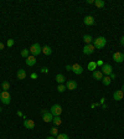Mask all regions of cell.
I'll return each instance as SVG.
<instances>
[{"instance_id": "obj_1", "label": "cell", "mask_w": 124, "mask_h": 139, "mask_svg": "<svg viewBox=\"0 0 124 139\" xmlns=\"http://www.w3.org/2000/svg\"><path fill=\"white\" fill-rule=\"evenodd\" d=\"M105 45H107V40L103 36H99V37H97V39L93 40V46L96 49H103Z\"/></svg>"}, {"instance_id": "obj_2", "label": "cell", "mask_w": 124, "mask_h": 139, "mask_svg": "<svg viewBox=\"0 0 124 139\" xmlns=\"http://www.w3.org/2000/svg\"><path fill=\"white\" fill-rule=\"evenodd\" d=\"M0 101L3 102V104H10L11 102V96L7 91H1L0 93Z\"/></svg>"}, {"instance_id": "obj_3", "label": "cell", "mask_w": 124, "mask_h": 139, "mask_svg": "<svg viewBox=\"0 0 124 139\" xmlns=\"http://www.w3.org/2000/svg\"><path fill=\"white\" fill-rule=\"evenodd\" d=\"M29 50H30L31 55L35 56V57H36L37 55H40V54L42 52V47L40 46V44H32V45H31V47H30Z\"/></svg>"}, {"instance_id": "obj_4", "label": "cell", "mask_w": 124, "mask_h": 139, "mask_svg": "<svg viewBox=\"0 0 124 139\" xmlns=\"http://www.w3.org/2000/svg\"><path fill=\"white\" fill-rule=\"evenodd\" d=\"M50 113L54 116V117H57V116H61L62 113V107L60 104H54L51 108H50Z\"/></svg>"}, {"instance_id": "obj_5", "label": "cell", "mask_w": 124, "mask_h": 139, "mask_svg": "<svg viewBox=\"0 0 124 139\" xmlns=\"http://www.w3.org/2000/svg\"><path fill=\"white\" fill-rule=\"evenodd\" d=\"M94 46H93V44H90V45H84V47H83L82 52L84 55H92L93 52H94Z\"/></svg>"}, {"instance_id": "obj_6", "label": "cell", "mask_w": 124, "mask_h": 139, "mask_svg": "<svg viewBox=\"0 0 124 139\" xmlns=\"http://www.w3.org/2000/svg\"><path fill=\"white\" fill-rule=\"evenodd\" d=\"M112 71H113V68H112V66H110L109 63H104L103 66H102V73H103L104 76H110Z\"/></svg>"}, {"instance_id": "obj_7", "label": "cell", "mask_w": 124, "mask_h": 139, "mask_svg": "<svg viewBox=\"0 0 124 139\" xmlns=\"http://www.w3.org/2000/svg\"><path fill=\"white\" fill-rule=\"evenodd\" d=\"M113 60L116 61V62L120 63L124 61V54L123 52H119V51H117V52H114L113 54Z\"/></svg>"}, {"instance_id": "obj_8", "label": "cell", "mask_w": 124, "mask_h": 139, "mask_svg": "<svg viewBox=\"0 0 124 139\" xmlns=\"http://www.w3.org/2000/svg\"><path fill=\"white\" fill-rule=\"evenodd\" d=\"M72 72L76 73V75H82L83 67L79 63H73V65H72Z\"/></svg>"}, {"instance_id": "obj_9", "label": "cell", "mask_w": 124, "mask_h": 139, "mask_svg": "<svg viewBox=\"0 0 124 139\" xmlns=\"http://www.w3.org/2000/svg\"><path fill=\"white\" fill-rule=\"evenodd\" d=\"M123 97H124V93L122 90H117L113 93V99H114V101H122Z\"/></svg>"}, {"instance_id": "obj_10", "label": "cell", "mask_w": 124, "mask_h": 139, "mask_svg": "<svg viewBox=\"0 0 124 139\" xmlns=\"http://www.w3.org/2000/svg\"><path fill=\"white\" fill-rule=\"evenodd\" d=\"M83 22H84V25H87V26H92V25H94V18L93 16H86L84 19H83Z\"/></svg>"}, {"instance_id": "obj_11", "label": "cell", "mask_w": 124, "mask_h": 139, "mask_svg": "<svg viewBox=\"0 0 124 139\" xmlns=\"http://www.w3.org/2000/svg\"><path fill=\"white\" fill-rule=\"evenodd\" d=\"M24 127L28 129H34L35 128V122L32 119H25L24 120Z\"/></svg>"}, {"instance_id": "obj_12", "label": "cell", "mask_w": 124, "mask_h": 139, "mask_svg": "<svg viewBox=\"0 0 124 139\" xmlns=\"http://www.w3.org/2000/svg\"><path fill=\"white\" fill-rule=\"evenodd\" d=\"M66 88H67V90H69V91H75L77 88V82H76V81H72V80H71V81H68V82H67V84H66Z\"/></svg>"}, {"instance_id": "obj_13", "label": "cell", "mask_w": 124, "mask_h": 139, "mask_svg": "<svg viewBox=\"0 0 124 139\" xmlns=\"http://www.w3.org/2000/svg\"><path fill=\"white\" fill-rule=\"evenodd\" d=\"M103 77H104V75L102 73V71H94L93 72V78L97 80V81H102Z\"/></svg>"}, {"instance_id": "obj_14", "label": "cell", "mask_w": 124, "mask_h": 139, "mask_svg": "<svg viewBox=\"0 0 124 139\" xmlns=\"http://www.w3.org/2000/svg\"><path fill=\"white\" fill-rule=\"evenodd\" d=\"M42 119H43V122H52V119H54V116L50 113V111L47 113H45V114H42Z\"/></svg>"}, {"instance_id": "obj_15", "label": "cell", "mask_w": 124, "mask_h": 139, "mask_svg": "<svg viewBox=\"0 0 124 139\" xmlns=\"http://www.w3.org/2000/svg\"><path fill=\"white\" fill-rule=\"evenodd\" d=\"M26 65L28 66H34V65H36V57L35 56H29L28 58H26Z\"/></svg>"}, {"instance_id": "obj_16", "label": "cell", "mask_w": 124, "mask_h": 139, "mask_svg": "<svg viewBox=\"0 0 124 139\" xmlns=\"http://www.w3.org/2000/svg\"><path fill=\"white\" fill-rule=\"evenodd\" d=\"M16 76H17V78L19 80H25L26 78V72H25V70H19L17 71V73H16Z\"/></svg>"}, {"instance_id": "obj_17", "label": "cell", "mask_w": 124, "mask_h": 139, "mask_svg": "<svg viewBox=\"0 0 124 139\" xmlns=\"http://www.w3.org/2000/svg\"><path fill=\"white\" fill-rule=\"evenodd\" d=\"M42 54L46 55V56H50L52 54V49H51L50 46H43V47H42Z\"/></svg>"}, {"instance_id": "obj_18", "label": "cell", "mask_w": 124, "mask_h": 139, "mask_svg": "<svg viewBox=\"0 0 124 139\" xmlns=\"http://www.w3.org/2000/svg\"><path fill=\"white\" fill-rule=\"evenodd\" d=\"M94 5H96L98 9H102V7H104V5H105V1H104V0H94Z\"/></svg>"}, {"instance_id": "obj_19", "label": "cell", "mask_w": 124, "mask_h": 139, "mask_svg": "<svg viewBox=\"0 0 124 139\" xmlns=\"http://www.w3.org/2000/svg\"><path fill=\"white\" fill-rule=\"evenodd\" d=\"M56 81H57L60 84H63V82L66 81V78H65V76H63L62 73H58V75L56 76Z\"/></svg>"}, {"instance_id": "obj_20", "label": "cell", "mask_w": 124, "mask_h": 139, "mask_svg": "<svg viewBox=\"0 0 124 139\" xmlns=\"http://www.w3.org/2000/svg\"><path fill=\"white\" fill-rule=\"evenodd\" d=\"M83 41L86 42V45H90V44H92L93 39H92L91 35H84V36H83Z\"/></svg>"}, {"instance_id": "obj_21", "label": "cell", "mask_w": 124, "mask_h": 139, "mask_svg": "<svg viewBox=\"0 0 124 139\" xmlns=\"http://www.w3.org/2000/svg\"><path fill=\"white\" fill-rule=\"evenodd\" d=\"M110 82H112V78H110V76H104L103 80H102V83H103L104 86H109Z\"/></svg>"}, {"instance_id": "obj_22", "label": "cell", "mask_w": 124, "mask_h": 139, "mask_svg": "<svg viewBox=\"0 0 124 139\" xmlns=\"http://www.w3.org/2000/svg\"><path fill=\"white\" fill-rule=\"evenodd\" d=\"M52 123L55 125H60L62 123V119L60 116H57V117H54V119H52Z\"/></svg>"}, {"instance_id": "obj_23", "label": "cell", "mask_w": 124, "mask_h": 139, "mask_svg": "<svg viewBox=\"0 0 124 139\" xmlns=\"http://www.w3.org/2000/svg\"><path fill=\"white\" fill-rule=\"evenodd\" d=\"M96 67H97V63L94 62V61H92V62H90L88 63V66H87V68L90 70V71H96Z\"/></svg>"}, {"instance_id": "obj_24", "label": "cell", "mask_w": 124, "mask_h": 139, "mask_svg": "<svg viewBox=\"0 0 124 139\" xmlns=\"http://www.w3.org/2000/svg\"><path fill=\"white\" fill-rule=\"evenodd\" d=\"M9 88H10V83H9L7 81H4L3 84H1V90H3V91H7Z\"/></svg>"}, {"instance_id": "obj_25", "label": "cell", "mask_w": 124, "mask_h": 139, "mask_svg": "<svg viewBox=\"0 0 124 139\" xmlns=\"http://www.w3.org/2000/svg\"><path fill=\"white\" fill-rule=\"evenodd\" d=\"M50 133H51V135H52V137L58 135V129H57V127H52V128L50 129Z\"/></svg>"}, {"instance_id": "obj_26", "label": "cell", "mask_w": 124, "mask_h": 139, "mask_svg": "<svg viewBox=\"0 0 124 139\" xmlns=\"http://www.w3.org/2000/svg\"><path fill=\"white\" fill-rule=\"evenodd\" d=\"M21 56L22 57H25V58H28L29 57V54H30V50H28V49H24V50H21Z\"/></svg>"}, {"instance_id": "obj_27", "label": "cell", "mask_w": 124, "mask_h": 139, "mask_svg": "<svg viewBox=\"0 0 124 139\" xmlns=\"http://www.w3.org/2000/svg\"><path fill=\"white\" fill-rule=\"evenodd\" d=\"M67 88H66V86L65 84H58V87H57V91L58 92H63V91H66Z\"/></svg>"}, {"instance_id": "obj_28", "label": "cell", "mask_w": 124, "mask_h": 139, "mask_svg": "<svg viewBox=\"0 0 124 139\" xmlns=\"http://www.w3.org/2000/svg\"><path fill=\"white\" fill-rule=\"evenodd\" d=\"M56 139H68V135L67 134H58Z\"/></svg>"}, {"instance_id": "obj_29", "label": "cell", "mask_w": 124, "mask_h": 139, "mask_svg": "<svg viewBox=\"0 0 124 139\" xmlns=\"http://www.w3.org/2000/svg\"><path fill=\"white\" fill-rule=\"evenodd\" d=\"M6 45L9 46V47H11V46L14 45V40H13V39H9V40H7V44H6Z\"/></svg>"}, {"instance_id": "obj_30", "label": "cell", "mask_w": 124, "mask_h": 139, "mask_svg": "<svg viewBox=\"0 0 124 139\" xmlns=\"http://www.w3.org/2000/svg\"><path fill=\"white\" fill-rule=\"evenodd\" d=\"M41 72H43V73H48V68H47V67H42Z\"/></svg>"}, {"instance_id": "obj_31", "label": "cell", "mask_w": 124, "mask_h": 139, "mask_svg": "<svg viewBox=\"0 0 124 139\" xmlns=\"http://www.w3.org/2000/svg\"><path fill=\"white\" fill-rule=\"evenodd\" d=\"M97 66H103L104 63H103V61H102V60H101V61H97Z\"/></svg>"}, {"instance_id": "obj_32", "label": "cell", "mask_w": 124, "mask_h": 139, "mask_svg": "<svg viewBox=\"0 0 124 139\" xmlns=\"http://www.w3.org/2000/svg\"><path fill=\"white\" fill-rule=\"evenodd\" d=\"M66 70H67V71H72V66L67 65V66H66Z\"/></svg>"}, {"instance_id": "obj_33", "label": "cell", "mask_w": 124, "mask_h": 139, "mask_svg": "<svg viewBox=\"0 0 124 139\" xmlns=\"http://www.w3.org/2000/svg\"><path fill=\"white\" fill-rule=\"evenodd\" d=\"M120 45L124 46V36H122V39H120Z\"/></svg>"}, {"instance_id": "obj_34", "label": "cell", "mask_w": 124, "mask_h": 139, "mask_svg": "<svg viewBox=\"0 0 124 139\" xmlns=\"http://www.w3.org/2000/svg\"><path fill=\"white\" fill-rule=\"evenodd\" d=\"M4 47H5V45L3 42H0V50H4Z\"/></svg>"}, {"instance_id": "obj_35", "label": "cell", "mask_w": 124, "mask_h": 139, "mask_svg": "<svg viewBox=\"0 0 124 139\" xmlns=\"http://www.w3.org/2000/svg\"><path fill=\"white\" fill-rule=\"evenodd\" d=\"M31 78H37V75L36 73H31Z\"/></svg>"}, {"instance_id": "obj_36", "label": "cell", "mask_w": 124, "mask_h": 139, "mask_svg": "<svg viewBox=\"0 0 124 139\" xmlns=\"http://www.w3.org/2000/svg\"><path fill=\"white\" fill-rule=\"evenodd\" d=\"M47 109H42V111H41V114H45V113H47Z\"/></svg>"}, {"instance_id": "obj_37", "label": "cell", "mask_w": 124, "mask_h": 139, "mask_svg": "<svg viewBox=\"0 0 124 139\" xmlns=\"http://www.w3.org/2000/svg\"><path fill=\"white\" fill-rule=\"evenodd\" d=\"M87 3H88V4H94V0H88Z\"/></svg>"}, {"instance_id": "obj_38", "label": "cell", "mask_w": 124, "mask_h": 139, "mask_svg": "<svg viewBox=\"0 0 124 139\" xmlns=\"http://www.w3.org/2000/svg\"><path fill=\"white\" fill-rule=\"evenodd\" d=\"M46 139H56V138H55V137H52V135H50V137H47Z\"/></svg>"}, {"instance_id": "obj_39", "label": "cell", "mask_w": 124, "mask_h": 139, "mask_svg": "<svg viewBox=\"0 0 124 139\" xmlns=\"http://www.w3.org/2000/svg\"><path fill=\"white\" fill-rule=\"evenodd\" d=\"M122 91H123V93H124V86H123V87H122Z\"/></svg>"}, {"instance_id": "obj_40", "label": "cell", "mask_w": 124, "mask_h": 139, "mask_svg": "<svg viewBox=\"0 0 124 139\" xmlns=\"http://www.w3.org/2000/svg\"><path fill=\"white\" fill-rule=\"evenodd\" d=\"M1 111H3V108H1V107H0V112H1Z\"/></svg>"}, {"instance_id": "obj_41", "label": "cell", "mask_w": 124, "mask_h": 139, "mask_svg": "<svg viewBox=\"0 0 124 139\" xmlns=\"http://www.w3.org/2000/svg\"><path fill=\"white\" fill-rule=\"evenodd\" d=\"M0 93H1V87H0Z\"/></svg>"}]
</instances>
